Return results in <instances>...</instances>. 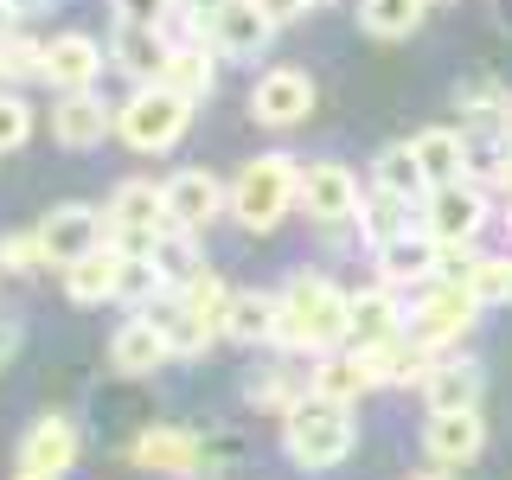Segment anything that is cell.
<instances>
[{"instance_id":"obj_1","label":"cell","mask_w":512,"mask_h":480,"mask_svg":"<svg viewBox=\"0 0 512 480\" xmlns=\"http://www.w3.org/2000/svg\"><path fill=\"white\" fill-rule=\"evenodd\" d=\"M346 288L320 269H295L276 295V352H301V359H327L346 352Z\"/></svg>"},{"instance_id":"obj_2","label":"cell","mask_w":512,"mask_h":480,"mask_svg":"<svg viewBox=\"0 0 512 480\" xmlns=\"http://www.w3.org/2000/svg\"><path fill=\"white\" fill-rule=\"evenodd\" d=\"M224 205H231V218L244 224V231H276V224L301 205V167L288 154H256L237 167V180L224 186Z\"/></svg>"},{"instance_id":"obj_3","label":"cell","mask_w":512,"mask_h":480,"mask_svg":"<svg viewBox=\"0 0 512 480\" xmlns=\"http://www.w3.org/2000/svg\"><path fill=\"white\" fill-rule=\"evenodd\" d=\"M359 448V416L340 404H320V397H301L295 410L282 416V455L295 461L301 474H327Z\"/></svg>"},{"instance_id":"obj_4","label":"cell","mask_w":512,"mask_h":480,"mask_svg":"<svg viewBox=\"0 0 512 480\" xmlns=\"http://www.w3.org/2000/svg\"><path fill=\"white\" fill-rule=\"evenodd\" d=\"M103 244L122 256V263H141V256H154V244L173 231V218H167V186L160 180H122L116 186V199H109V212H103Z\"/></svg>"},{"instance_id":"obj_5","label":"cell","mask_w":512,"mask_h":480,"mask_svg":"<svg viewBox=\"0 0 512 480\" xmlns=\"http://www.w3.org/2000/svg\"><path fill=\"white\" fill-rule=\"evenodd\" d=\"M186 128H192V109H186L167 84L128 90L122 109H116V141H122V148H135V154H167V148H180Z\"/></svg>"},{"instance_id":"obj_6","label":"cell","mask_w":512,"mask_h":480,"mask_svg":"<svg viewBox=\"0 0 512 480\" xmlns=\"http://www.w3.org/2000/svg\"><path fill=\"white\" fill-rule=\"evenodd\" d=\"M474 320H480L474 288L436 276L429 288H416V301H410V314H404V333H410L416 346H429V352H442V359H448V346H455L461 333H474Z\"/></svg>"},{"instance_id":"obj_7","label":"cell","mask_w":512,"mask_h":480,"mask_svg":"<svg viewBox=\"0 0 512 480\" xmlns=\"http://www.w3.org/2000/svg\"><path fill=\"white\" fill-rule=\"evenodd\" d=\"M416 231L436 250H480V231H487V186H474V180L436 186L423 199V212H416Z\"/></svg>"},{"instance_id":"obj_8","label":"cell","mask_w":512,"mask_h":480,"mask_svg":"<svg viewBox=\"0 0 512 480\" xmlns=\"http://www.w3.org/2000/svg\"><path fill=\"white\" fill-rule=\"evenodd\" d=\"M359 205H365V180L346 167V160H314V167H301V212H308L320 231L352 224Z\"/></svg>"},{"instance_id":"obj_9","label":"cell","mask_w":512,"mask_h":480,"mask_svg":"<svg viewBox=\"0 0 512 480\" xmlns=\"http://www.w3.org/2000/svg\"><path fill=\"white\" fill-rule=\"evenodd\" d=\"M205 45H212V58L250 64L276 45V26L256 0H218V7H205Z\"/></svg>"},{"instance_id":"obj_10","label":"cell","mask_w":512,"mask_h":480,"mask_svg":"<svg viewBox=\"0 0 512 480\" xmlns=\"http://www.w3.org/2000/svg\"><path fill=\"white\" fill-rule=\"evenodd\" d=\"M109 45H116V71L122 77H135V90H148V84H167V58H173V45L154 32V20H141V13H128L116 7L109 13Z\"/></svg>"},{"instance_id":"obj_11","label":"cell","mask_w":512,"mask_h":480,"mask_svg":"<svg viewBox=\"0 0 512 480\" xmlns=\"http://www.w3.org/2000/svg\"><path fill=\"white\" fill-rule=\"evenodd\" d=\"M250 116L263 128H301L314 116V77L301 64H269L250 84Z\"/></svg>"},{"instance_id":"obj_12","label":"cell","mask_w":512,"mask_h":480,"mask_svg":"<svg viewBox=\"0 0 512 480\" xmlns=\"http://www.w3.org/2000/svg\"><path fill=\"white\" fill-rule=\"evenodd\" d=\"M32 231H39V250H45V263H52V269L84 263V256H96V250H103V237H109L96 205H52Z\"/></svg>"},{"instance_id":"obj_13","label":"cell","mask_w":512,"mask_h":480,"mask_svg":"<svg viewBox=\"0 0 512 480\" xmlns=\"http://www.w3.org/2000/svg\"><path fill=\"white\" fill-rule=\"evenodd\" d=\"M103 71H109L103 39H90V32H58V39H45V84L58 96H90L103 84Z\"/></svg>"},{"instance_id":"obj_14","label":"cell","mask_w":512,"mask_h":480,"mask_svg":"<svg viewBox=\"0 0 512 480\" xmlns=\"http://www.w3.org/2000/svg\"><path fill=\"white\" fill-rule=\"evenodd\" d=\"M128 461L148 468V474H167V480H192V474L205 468V442L192 436V429H180V423H154V429H141V436H135Z\"/></svg>"},{"instance_id":"obj_15","label":"cell","mask_w":512,"mask_h":480,"mask_svg":"<svg viewBox=\"0 0 512 480\" xmlns=\"http://www.w3.org/2000/svg\"><path fill=\"white\" fill-rule=\"evenodd\" d=\"M52 135H58V148H71V154L103 148V141L116 135V103H109L103 90H90V96H58V103H52Z\"/></svg>"},{"instance_id":"obj_16","label":"cell","mask_w":512,"mask_h":480,"mask_svg":"<svg viewBox=\"0 0 512 480\" xmlns=\"http://www.w3.org/2000/svg\"><path fill=\"white\" fill-rule=\"evenodd\" d=\"M404 314H410L404 295H391V288H359V295L346 301V346L352 352L391 346L397 333H404Z\"/></svg>"},{"instance_id":"obj_17","label":"cell","mask_w":512,"mask_h":480,"mask_svg":"<svg viewBox=\"0 0 512 480\" xmlns=\"http://www.w3.org/2000/svg\"><path fill=\"white\" fill-rule=\"evenodd\" d=\"M231 205H224V186H218V173H205V167H180L167 180V218H173V231H192L199 237L205 224H218Z\"/></svg>"},{"instance_id":"obj_18","label":"cell","mask_w":512,"mask_h":480,"mask_svg":"<svg viewBox=\"0 0 512 480\" xmlns=\"http://www.w3.org/2000/svg\"><path fill=\"white\" fill-rule=\"evenodd\" d=\"M423 448L436 468H468L480 461V448H487V416L480 410H448V416H423Z\"/></svg>"},{"instance_id":"obj_19","label":"cell","mask_w":512,"mask_h":480,"mask_svg":"<svg viewBox=\"0 0 512 480\" xmlns=\"http://www.w3.org/2000/svg\"><path fill=\"white\" fill-rule=\"evenodd\" d=\"M77 448H84L77 423L52 410V416H39V423L20 436V468H26V474H52V480H64V474H71V461H77Z\"/></svg>"},{"instance_id":"obj_20","label":"cell","mask_w":512,"mask_h":480,"mask_svg":"<svg viewBox=\"0 0 512 480\" xmlns=\"http://www.w3.org/2000/svg\"><path fill=\"white\" fill-rule=\"evenodd\" d=\"M372 391H378V378H372V365H365V352H352V346L308 365V397H320V404L352 410L359 397H372Z\"/></svg>"},{"instance_id":"obj_21","label":"cell","mask_w":512,"mask_h":480,"mask_svg":"<svg viewBox=\"0 0 512 480\" xmlns=\"http://www.w3.org/2000/svg\"><path fill=\"white\" fill-rule=\"evenodd\" d=\"M480 391H487V372H480V359H461V352H448V359H436V372L423 378V410H429V416L480 410Z\"/></svg>"},{"instance_id":"obj_22","label":"cell","mask_w":512,"mask_h":480,"mask_svg":"<svg viewBox=\"0 0 512 480\" xmlns=\"http://www.w3.org/2000/svg\"><path fill=\"white\" fill-rule=\"evenodd\" d=\"M410 154H416V167H423L429 192H436V186L468 180V154H474V141L461 135V128L436 122V128H416V135H410Z\"/></svg>"},{"instance_id":"obj_23","label":"cell","mask_w":512,"mask_h":480,"mask_svg":"<svg viewBox=\"0 0 512 480\" xmlns=\"http://www.w3.org/2000/svg\"><path fill=\"white\" fill-rule=\"evenodd\" d=\"M141 320H148L160 340H167V359H205V346L218 340V333L205 327V320L192 314L180 295H160V301H148V308H141Z\"/></svg>"},{"instance_id":"obj_24","label":"cell","mask_w":512,"mask_h":480,"mask_svg":"<svg viewBox=\"0 0 512 480\" xmlns=\"http://www.w3.org/2000/svg\"><path fill=\"white\" fill-rule=\"evenodd\" d=\"M378 256V288H429L436 282V244H429L423 231H410V237H397V244H384L372 250Z\"/></svg>"},{"instance_id":"obj_25","label":"cell","mask_w":512,"mask_h":480,"mask_svg":"<svg viewBox=\"0 0 512 480\" xmlns=\"http://www.w3.org/2000/svg\"><path fill=\"white\" fill-rule=\"evenodd\" d=\"M58 276H64V301H71V308H103V301H116L122 256L103 244L96 256H84V263H71V269H58Z\"/></svg>"},{"instance_id":"obj_26","label":"cell","mask_w":512,"mask_h":480,"mask_svg":"<svg viewBox=\"0 0 512 480\" xmlns=\"http://www.w3.org/2000/svg\"><path fill=\"white\" fill-rule=\"evenodd\" d=\"M109 365H116L122 378H148L154 365H167V340H160L141 314H128L122 327L109 333Z\"/></svg>"},{"instance_id":"obj_27","label":"cell","mask_w":512,"mask_h":480,"mask_svg":"<svg viewBox=\"0 0 512 480\" xmlns=\"http://www.w3.org/2000/svg\"><path fill=\"white\" fill-rule=\"evenodd\" d=\"M244 397L256 410H276V416H288L308 397V372H295L288 359H263V365H250V378H244Z\"/></svg>"},{"instance_id":"obj_28","label":"cell","mask_w":512,"mask_h":480,"mask_svg":"<svg viewBox=\"0 0 512 480\" xmlns=\"http://www.w3.org/2000/svg\"><path fill=\"white\" fill-rule=\"evenodd\" d=\"M372 192H391L397 205L423 212V199H429V180H423V167H416L410 141H391V148H384V154L372 160Z\"/></svg>"},{"instance_id":"obj_29","label":"cell","mask_w":512,"mask_h":480,"mask_svg":"<svg viewBox=\"0 0 512 480\" xmlns=\"http://www.w3.org/2000/svg\"><path fill=\"white\" fill-rule=\"evenodd\" d=\"M436 359H442V352L416 346L410 333H397L391 346H372V352H365V365H372L378 384H416V391H423V378L436 372Z\"/></svg>"},{"instance_id":"obj_30","label":"cell","mask_w":512,"mask_h":480,"mask_svg":"<svg viewBox=\"0 0 512 480\" xmlns=\"http://www.w3.org/2000/svg\"><path fill=\"white\" fill-rule=\"evenodd\" d=\"M167 90L180 96L186 109H199L205 96L218 90V58H212V45H173V58H167Z\"/></svg>"},{"instance_id":"obj_31","label":"cell","mask_w":512,"mask_h":480,"mask_svg":"<svg viewBox=\"0 0 512 480\" xmlns=\"http://www.w3.org/2000/svg\"><path fill=\"white\" fill-rule=\"evenodd\" d=\"M224 340H237V346H276V295H263V288H237L231 314H224Z\"/></svg>"},{"instance_id":"obj_32","label":"cell","mask_w":512,"mask_h":480,"mask_svg":"<svg viewBox=\"0 0 512 480\" xmlns=\"http://www.w3.org/2000/svg\"><path fill=\"white\" fill-rule=\"evenodd\" d=\"M352 224H359V237L372 250H384V244H397V237L416 231V212H410V205H397L391 192H365V205H359V218H352Z\"/></svg>"},{"instance_id":"obj_33","label":"cell","mask_w":512,"mask_h":480,"mask_svg":"<svg viewBox=\"0 0 512 480\" xmlns=\"http://www.w3.org/2000/svg\"><path fill=\"white\" fill-rule=\"evenodd\" d=\"M154 269H160V282L180 295V288L199 282L212 263H205V250H199V237H192V231H167V237L154 244Z\"/></svg>"},{"instance_id":"obj_34","label":"cell","mask_w":512,"mask_h":480,"mask_svg":"<svg viewBox=\"0 0 512 480\" xmlns=\"http://www.w3.org/2000/svg\"><path fill=\"white\" fill-rule=\"evenodd\" d=\"M423 20H429L423 0H365V7H359V32H365V39H410Z\"/></svg>"},{"instance_id":"obj_35","label":"cell","mask_w":512,"mask_h":480,"mask_svg":"<svg viewBox=\"0 0 512 480\" xmlns=\"http://www.w3.org/2000/svg\"><path fill=\"white\" fill-rule=\"evenodd\" d=\"M231 295H237V288L224 282L218 269H205L199 282H186V288H180V301H186V308L199 314V320H205L212 333H224V314H231Z\"/></svg>"},{"instance_id":"obj_36","label":"cell","mask_w":512,"mask_h":480,"mask_svg":"<svg viewBox=\"0 0 512 480\" xmlns=\"http://www.w3.org/2000/svg\"><path fill=\"white\" fill-rule=\"evenodd\" d=\"M32 77H45V39H32V32H13L7 45H0V84L20 90Z\"/></svg>"},{"instance_id":"obj_37","label":"cell","mask_w":512,"mask_h":480,"mask_svg":"<svg viewBox=\"0 0 512 480\" xmlns=\"http://www.w3.org/2000/svg\"><path fill=\"white\" fill-rule=\"evenodd\" d=\"M39 269H52L45 250H39V231H7L0 237V276H39Z\"/></svg>"},{"instance_id":"obj_38","label":"cell","mask_w":512,"mask_h":480,"mask_svg":"<svg viewBox=\"0 0 512 480\" xmlns=\"http://www.w3.org/2000/svg\"><path fill=\"white\" fill-rule=\"evenodd\" d=\"M474 301L480 308H506L512 301V256H480V269H474Z\"/></svg>"},{"instance_id":"obj_39","label":"cell","mask_w":512,"mask_h":480,"mask_svg":"<svg viewBox=\"0 0 512 480\" xmlns=\"http://www.w3.org/2000/svg\"><path fill=\"white\" fill-rule=\"evenodd\" d=\"M506 103H512V96L500 84H487V77L455 90V109H461V116H474V122H506Z\"/></svg>"},{"instance_id":"obj_40","label":"cell","mask_w":512,"mask_h":480,"mask_svg":"<svg viewBox=\"0 0 512 480\" xmlns=\"http://www.w3.org/2000/svg\"><path fill=\"white\" fill-rule=\"evenodd\" d=\"M26 135H32V109L20 103V90H0V154L26 148Z\"/></svg>"},{"instance_id":"obj_41","label":"cell","mask_w":512,"mask_h":480,"mask_svg":"<svg viewBox=\"0 0 512 480\" xmlns=\"http://www.w3.org/2000/svg\"><path fill=\"white\" fill-rule=\"evenodd\" d=\"M13 352H20V320H13V314H0V372L13 365Z\"/></svg>"},{"instance_id":"obj_42","label":"cell","mask_w":512,"mask_h":480,"mask_svg":"<svg viewBox=\"0 0 512 480\" xmlns=\"http://www.w3.org/2000/svg\"><path fill=\"white\" fill-rule=\"evenodd\" d=\"M263 13H269V26H276V32H282L288 20H301V13H308V7H301V0H269V7H263Z\"/></svg>"},{"instance_id":"obj_43","label":"cell","mask_w":512,"mask_h":480,"mask_svg":"<svg viewBox=\"0 0 512 480\" xmlns=\"http://www.w3.org/2000/svg\"><path fill=\"white\" fill-rule=\"evenodd\" d=\"M13 32H20V13H13V7H7V0H0V45H7V39H13Z\"/></svg>"},{"instance_id":"obj_44","label":"cell","mask_w":512,"mask_h":480,"mask_svg":"<svg viewBox=\"0 0 512 480\" xmlns=\"http://www.w3.org/2000/svg\"><path fill=\"white\" fill-rule=\"evenodd\" d=\"M410 480H455L448 468H423V474H410Z\"/></svg>"},{"instance_id":"obj_45","label":"cell","mask_w":512,"mask_h":480,"mask_svg":"<svg viewBox=\"0 0 512 480\" xmlns=\"http://www.w3.org/2000/svg\"><path fill=\"white\" fill-rule=\"evenodd\" d=\"M13 480H52V474H26V468H13Z\"/></svg>"},{"instance_id":"obj_46","label":"cell","mask_w":512,"mask_h":480,"mask_svg":"<svg viewBox=\"0 0 512 480\" xmlns=\"http://www.w3.org/2000/svg\"><path fill=\"white\" fill-rule=\"evenodd\" d=\"M500 135H506V141H512V103H506V122H500Z\"/></svg>"},{"instance_id":"obj_47","label":"cell","mask_w":512,"mask_h":480,"mask_svg":"<svg viewBox=\"0 0 512 480\" xmlns=\"http://www.w3.org/2000/svg\"><path fill=\"white\" fill-rule=\"evenodd\" d=\"M0 90H7V84H0Z\"/></svg>"}]
</instances>
